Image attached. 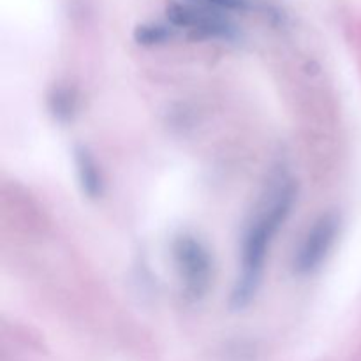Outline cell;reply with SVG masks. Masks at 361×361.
<instances>
[{"label": "cell", "instance_id": "6da1fadb", "mask_svg": "<svg viewBox=\"0 0 361 361\" xmlns=\"http://www.w3.org/2000/svg\"><path fill=\"white\" fill-rule=\"evenodd\" d=\"M295 201V189L291 185L281 187L274 200L270 201L263 214L252 222L249 233L245 236V243H243V257H242V281H240L238 288H236L235 295H233V302L236 307L245 305L254 295L257 282H259L261 271H263L264 259H267V252L270 249L271 238L286 217L289 215Z\"/></svg>", "mask_w": 361, "mask_h": 361}, {"label": "cell", "instance_id": "7a4b0ae2", "mask_svg": "<svg viewBox=\"0 0 361 361\" xmlns=\"http://www.w3.org/2000/svg\"><path fill=\"white\" fill-rule=\"evenodd\" d=\"M175 257L185 291L192 298L203 296L212 279V261L203 245L190 236H182L175 243Z\"/></svg>", "mask_w": 361, "mask_h": 361}, {"label": "cell", "instance_id": "3957f363", "mask_svg": "<svg viewBox=\"0 0 361 361\" xmlns=\"http://www.w3.org/2000/svg\"><path fill=\"white\" fill-rule=\"evenodd\" d=\"M337 235V219L331 214L323 215L312 226L295 257V268L298 274H309L319 267L321 261L334 245Z\"/></svg>", "mask_w": 361, "mask_h": 361}, {"label": "cell", "instance_id": "277c9868", "mask_svg": "<svg viewBox=\"0 0 361 361\" xmlns=\"http://www.w3.org/2000/svg\"><path fill=\"white\" fill-rule=\"evenodd\" d=\"M76 164L78 173H80L81 183H83L85 192L90 197H95L101 194V176H99L97 166L92 161L90 155L85 150L76 152Z\"/></svg>", "mask_w": 361, "mask_h": 361}]
</instances>
